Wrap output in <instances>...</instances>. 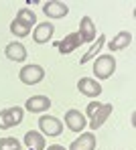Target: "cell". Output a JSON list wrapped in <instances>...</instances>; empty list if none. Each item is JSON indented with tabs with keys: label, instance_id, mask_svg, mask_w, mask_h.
Masks as SVG:
<instances>
[{
	"label": "cell",
	"instance_id": "obj_18",
	"mask_svg": "<svg viewBox=\"0 0 136 150\" xmlns=\"http://www.w3.org/2000/svg\"><path fill=\"white\" fill-rule=\"evenodd\" d=\"M104 45H106V37H104V35H100V37L96 39V45H93V47H91V49H89V51H87V53L81 57V59H79V65H85L87 61H91V59H93V57L100 53V49H102Z\"/></svg>",
	"mask_w": 136,
	"mask_h": 150
},
{
	"label": "cell",
	"instance_id": "obj_4",
	"mask_svg": "<svg viewBox=\"0 0 136 150\" xmlns=\"http://www.w3.org/2000/svg\"><path fill=\"white\" fill-rule=\"evenodd\" d=\"M23 108L14 105V108H8V110H2L0 112V130H8V128H14L23 122Z\"/></svg>",
	"mask_w": 136,
	"mask_h": 150
},
{
	"label": "cell",
	"instance_id": "obj_5",
	"mask_svg": "<svg viewBox=\"0 0 136 150\" xmlns=\"http://www.w3.org/2000/svg\"><path fill=\"white\" fill-rule=\"evenodd\" d=\"M43 12L47 18H63L69 14V6L65 2H59V0H51V2H45L43 4Z\"/></svg>",
	"mask_w": 136,
	"mask_h": 150
},
{
	"label": "cell",
	"instance_id": "obj_15",
	"mask_svg": "<svg viewBox=\"0 0 136 150\" xmlns=\"http://www.w3.org/2000/svg\"><path fill=\"white\" fill-rule=\"evenodd\" d=\"M130 43H132V35H130L128 30H122V33H118V35L108 43V49H110V53H114V51H122V49H126Z\"/></svg>",
	"mask_w": 136,
	"mask_h": 150
},
{
	"label": "cell",
	"instance_id": "obj_1",
	"mask_svg": "<svg viewBox=\"0 0 136 150\" xmlns=\"http://www.w3.org/2000/svg\"><path fill=\"white\" fill-rule=\"evenodd\" d=\"M116 71V59L114 55H100L93 63V75L98 79H108Z\"/></svg>",
	"mask_w": 136,
	"mask_h": 150
},
{
	"label": "cell",
	"instance_id": "obj_8",
	"mask_svg": "<svg viewBox=\"0 0 136 150\" xmlns=\"http://www.w3.org/2000/svg\"><path fill=\"white\" fill-rule=\"evenodd\" d=\"M77 89H79V93L87 96V98H98L102 93V85L93 77H81L77 81Z\"/></svg>",
	"mask_w": 136,
	"mask_h": 150
},
{
	"label": "cell",
	"instance_id": "obj_13",
	"mask_svg": "<svg viewBox=\"0 0 136 150\" xmlns=\"http://www.w3.org/2000/svg\"><path fill=\"white\" fill-rule=\"evenodd\" d=\"M4 55L10 59V61H16V63H23L25 59H27V49H25V45L23 43H8L6 45V49H4Z\"/></svg>",
	"mask_w": 136,
	"mask_h": 150
},
{
	"label": "cell",
	"instance_id": "obj_20",
	"mask_svg": "<svg viewBox=\"0 0 136 150\" xmlns=\"http://www.w3.org/2000/svg\"><path fill=\"white\" fill-rule=\"evenodd\" d=\"M21 148H23V144L16 138H10V136L0 138V150H21Z\"/></svg>",
	"mask_w": 136,
	"mask_h": 150
},
{
	"label": "cell",
	"instance_id": "obj_9",
	"mask_svg": "<svg viewBox=\"0 0 136 150\" xmlns=\"http://www.w3.org/2000/svg\"><path fill=\"white\" fill-rule=\"evenodd\" d=\"M53 103L47 96H33L25 101V108H27L30 114H41V112H47Z\"/></svg>",
	"mask_w": 136,
	"mask_h": 150
},
{
	"label": "cell",
	"instance_id": "obj_22",
	"mask_svg": "<svg viewBox=\"0 0 136 150\" xmlns=\"http://www.w3.org/2000/svg\"><path fill=\"white\" fill-rule=\"evenodd\" d=\"M47 150H65L63 146H59V144H53V146H49Z\"/></svg>",
	"mask_w": 136,
	"mask_h": 150
},
{
	"label": "cell",
	"instance_id": "obj_2",
	"mask_svg": "<svg viewBox=\"0 0 136 150\" xmlns=\"http://www.w3.org/2000/svg\"><path fill=\"white\" fill-rule=\"evenodd\" d=\"M18 77H21V81L25 85H37V83H41L45 79V69L41 65H37V63H30V65H25L21 69Z\"/></svg>",
	"mask_w": 136,
	"mask_h": 150
},
{
	"label": "cell",
	"instance_id": "obj_19",
	"mask_svg": "<svg viewBox=\"0 0 136 150\" xmlns=\"http://www.w3.org/2000/svg\"><path fill=\"white\" fill-rule=\"evenodd\" d=\"M16 18L23 21V23H27L28 26H35V23H37V14H35L30 8H21L18 14H16Z\"/></svg>",
	"mask_w": 136,
	"mask_h": 150
},
{
	"label": "cell",
	"instance_id": "obj_10",
	"mask_svg": "<svg viewBox=\"0 0 136 150\" xmlns=\"http://www.w3.org/2000/svg\"><path fill=\"white\" fill-rule=\"evenodd\" d=\"M112 112H114V105H112V103H102L100 110L89 118V128H91V130H98L100 126H104V122L112 116Z\"/></svg>",
	"mask_w": 136,
	"mask_h": 150
},
{
	"label": "cell",
	"instance_id": "obj_3",
	"mask_svg": "<svg viewBox=\"0 0 136 150\" xmlns=\"http://www.w3.org/2000/svg\"><path fill=\"white\" fill-rule=\"evenodd\" d=\"M39 130H41L43 136L55 138V136H59L63 132V122L59 118H55V116H41L39 118Z\"/></svg>",
	"mask_w": 136,
	"mask_h": 150
},
{
	"label": "cell",
	"instance_id": "obj_17",
	"mask_svg": "<svg viewBox=\"0 0 136 150\" xmlns=\"http://www.w3.org/2000/svg\"><path fill=\"white\" fill-rule=\"evenodd\" d=\"M30 28L33 26H28L27 23H23V21H18V18H14L12 23H10V33L14 35V37H18V39H25L30 35Z\"/></svg>",
	"mask_w": 136,
	"mask_h": 150
},
{
	"label": "cell",
	"instance_id": "obj_12",
	"mask_svg": "<svg viewBox=\"0 0 136 150\" xmlns=\"http://www.w3.org/2000/svg\"><path fill=\"white\" fill-rule=\"evenodd\" d=\"M81 37H79V33H71V35H67L57 47H59V53L61 55H69V53H73V51L77 49L79 45H81Z\"/></svg>",
	"mask_w": 136,
	"mask_h": 150
},
{
	"label": "cell",
	"instance_id": "obj_7",
	"mask_svg": "<svg viewBox=\"0 0 136 150\" xmlns=\"http://www.w3.org/2000/svg\"><path fill=\"white\" fill-rule=\"evenodd\" d=\"M65 126H67L71 132L79 134V132H83V128L87 126V122H85V118H83V114L79 110H69V112L65 114Z\"/></svg>",
	"mask_w": 136,
	"mask_h": 150
},
{
	"label": "cell",
	"instance_id": "obj_14",
	"mask_svg": "<svg viewBox=\"0 0 136 150\" xmlns=\"http://www.w3.org/2000/svg\"><path fill=\"white\" fill-rule=\"evenodd\" d=\"M79 37H81L83 43L96 41V25L91 23L89 16H83L81 21H79Z\"/></svg>",
	"mask_w": 136,
	"mask_h": 150
},
{
	"label": "cell",
	"instance_id": "obj_16",
	"mask_svg": "<svg viewBox=\"0 0 136 150\" xmlns=\"http://www.w3.org/2000/svg\"><path fill=\"white\" fill-rule=\"evenodd\" d=\"M25 146L28 150H45V136L41 132L28 130L25 134Z\"/></svg>",
	"mask_w": 136,
	"mask_h": 150
},
{
	"label": "cell",
	"instance_id": "obj_11",
	"mask_svg": "<svg viewBox=\"0 0 136 150\" xmlns=\"http://www.w3.org/2000/svg\"><path fill=\"white\" fill-rule=\"evenodd\" d=\"M96 144H98L96 134L85 132V134H81L77 140H73V142H71L69 150H96Z\"/></svg>",
	"mask_w": 136,
	"mask_h": 150
},
{
	"label": "cell",
	"instance_id": "obj_6",
	"mask_svg": "<svg viewBox=\"0 0 136 150\" xmlns=\"http://www.w3.org/2000/svg\"><path fill=\"white\" fill-rule=\"evenodd\" d=\"M53 33H55L53 23H41V25L35 26V30H33V41H35L37 45H45V43L51 41Z\"/></svg>",
	"mask_w": 136,
	"mask_h": 150
},
{
	"label": "cell",
	"instance_id": "obj_21",
	"mask_svg": "<svg viewBox=\"0 0 136 150\" xmlns=\"http://www.w3.org/2000/svg\"><path fill=\"white\" fill-rule=\"evenodd\" d=\"M100 105H102V103H98V101H91V103H87V110H85V112H87V116L91 118V116H93V114L100 110Z\"/></svg>",
	"mask_w": 136,
	"mask_h": 150
}]
</instances>
